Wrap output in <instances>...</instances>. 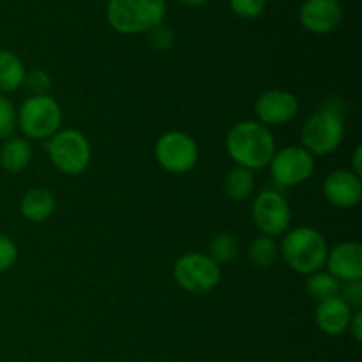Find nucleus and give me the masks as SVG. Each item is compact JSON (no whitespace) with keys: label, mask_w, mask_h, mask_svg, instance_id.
<instances>
[{"label":"nucleus","mask_w":362,"mask_h":362,"mask_svg":"<svg viewBox=\"0 0 362 362\" xmlns=\"http://www.w3.org/2000/svg\"><path fill=\"white\" fill-rule=\"evenodd\" d=\"M154 156L165 172L184 175L197 166L200 148L191 134L184 131H166L156 141Z\"/></svg>","instance_id":"6e6552de"},{"label":"nucleus","mask_w":362,"mask_h":362,"mask_svg":"<svg viewBox=\"0 0 362 362\" xmlns=\"http://www.w3.org/2000/svg\"><path fill=\"white\" fill-rule=\"evenodd\" d=\"M339 297L349 304L350 308H356L359 310L362 304V281L357 279V281H349L345 285H341V290H339Z\"/></svg>","instance_id":"cd10ccee"},{"label":"nucleus","mask_w":362,"mask_h":362,"mask_svg":"<svg viewBox=\"0 0 362 362\" xmlns=\"http://www.w3.org/2000/svg\"><path fill=\"white\" fill-rule=\"evenodd\" d=\"M325 267L339 283L362 279V246L356 240L339 243L329 250Z\"/></svg>","instance_id":"4468645a"},{"label":"nucleus","mask_w":362,"mask_h":362,"mask_svg":"<svg viewBox=\"0 0 362 362\" xmlns=\"http://www.w3.org/2000/svg\"><path fill=\"white\" fill-rule=\"evenodd\" d=\"M352 172L357 173V175H362V145H357L352 152Z\"/></svg>","instance_id":"c756f323"},{"label":"nucleus","mask_w":362,"mask_h":362,"mask_svg":"<svg viewBox=\"0 0 362 362\" xmlns=\"http://www.w3.org/2000/svg\"><path fill=\"white\" fill-rule=\"evenodd\" d=\"M343 20L339 0H304L299 7V23L313 34H329Z\"/></svg>","instance_id":"ddd939ff"},{"label":"nucleus","mask_w":362,"mask_h":362,"mask_svg":"<svg viewBox=\"0 0 362 362\" xmlns=\"http://www.w3.org/2000/svg\"><path fill=\"white\" fill-rule=\"evenodd\" d=\"M18 127L16 108L7 98L0 95V141L7 140L14 134Z\"/></svg>","instance_id":"b1692460"},{"label":"nucleus","mask_w":362,"mask_h":362,"mask_svg":"<svg viewBox=\"0 0 362 362\" xmlns=\"http://www.w3.org/2000/svg\"><path fill=\"white\" fill-rule=\"evenodd\" d=\"M327 253V240L313 226L292 228L279 243V257L297 274L310 276L322 271V267H325Z\"/></svg>","instance_id":"f03ea898"},{"label":"nucleus","mask_w":362,"mask_h":362,"mask_svg":"<svg viewBox=\"0 0 362 362\" xmlns=\"http://www.w3.org/2000/svg\"><path fill=\"white\" fill-rule=\"evenodd\" d=\"M48 158L52 165L64 175H80L88 168L92 147L88 138L74 127L59 129L48 140Z\"/></svg>","instance_id":"39448f33"},{"label":"nucleus","mask_w":362,"mask_h":362,"mask_svg":"<svg viewBox=\"0 0 362 362\" xmlns=\"http://www.w3.org/2000/svg\"><path fill=\"white\" fill-rule=\"evenodd\" d=\"M325 200L336 209H352L359 205L362 198L361 175L349 168L332 170L322 184Z\"/></svg>","instance_id":"f8f14e48"},{"label":"nucleus","mask_w":362,"mask_h":362,"mask_svg":"<svg viewBox=\"0 0 362 362\" xmlns=\"http://www.w3.org/2000/svg\"><path fill=\"white\" fill-rule=\"evenodd\" d=\"M55 197L46 187H34L23 194L20 202V212L32 223H42L55 212Z\"/></svg>","instance_id":"f3484780"},{"label":"nucleus","mask_w":362,"mask_h":362,"mask_svg":"<svg viewBox=\"0 0 362 362\" xmlns=\"http://www.w3.org/2000/svg\"><path fill=\"white\" fill-rule=\"evenodd\" d=\"M32 145L23 136H11L0 147V166L9 173H21L32 163Z\"/></svg>","instance_id":"dca6fc26"},{"label":"nucleus","mask_w":362,"mask_h":362,"mask_svg":"<svg viewBox=\"0 0 362 362\" xmlns=\"http://www.w3.org/2000/svg\"><path fill=\"white\" fill-rule=\"evenodd\" d=\"M239 255V240L232 233H218L209 246V257L218 265L228 264Z\"/></svg>","instance_id":"4be33fe9"},{"label":"nucleus","mask_w":362,"mask_h":362,"mask_svg":"<svg viewBox=\"0 0 362 362\" xmlns=\"http://www.w3.org/2000/svg\"><path fill=\"white\" fill-rule=\"evenodd\" d=\"M173 279L187 293H207L221 281V267L200 251L184 253L173 264Z\"/></svg>","instance_id":"0eeeda50"},{"label":"nucleus","mask_w":362,"mask_h":362,"mask_svg":"<svg viewBox=\"0 0 362 362\" xmlns=\"http://www.w3.org/2000/svg\"><path fill=\"white\" fill-rule=\"evenodd\" d=\"M25 87L32 92V95H46L52 90L53 80L48 71L45 69H32L25 74Z\"/></svg>","instance_id":"a878e982"},{"label":"nucleus","mask_w":362,"mask_h":362,"mask_svg":"<svg viewBox=\"0 0 362 362\" xmlns=\"http://www.w3.org/2000/svg\"><path fill=\"white\" fill-rule=\"evenodd\" d=\"M271 177L279 187H296L311 179L315 172V156L303 145H290L274 152L269 163Z\"/></svg>","instance_id":"1a4fd4ad"},{"label":"nucleus","mask_w":362,"mask_h":362,"mask_svg":"<svg viewBox=\"0 0 362 362\" xmlns=\"http://www.w3.org/2000/svg\"><path fill=\"white\" fill-rule=\"evenodd\" d=\"M225 194L232 202H244L255 191V173L243 166H233L223 180Z\"/></svg>","instance_id":"6ab92c4d"},{"label":"nucleus","mask_w":362,"mask_h":362,"mask_svg":"<svg viewBox=\"0 0 362 362\" xmlns=\"http://www.w3.org/2000/svg\"><path fill=\"white\" fill-rule=\"evenodd\" d=\"M18 260V246L9 235L0 233V274L7 272Z\"/></svg>","instance_id":"bb28decb"},{"label":"nucleus","mask_w":362,"mask_h":362,"mask_svg":"<svg viewBox=\"0 0 362 362\" xmlns=\"http://www.w3.org/2000/svg\"><path fill=\"white\" fill-rule=\"evenodd\" d=\"M16 115L18 127L27 140H49L62 126V108L49 94L27 98Z\"/></svg>","instance_id":"20e7f679"},{"label":"nucleus","mask_w":362,"mask_h":362,"mask_svg":"<svg viewBox=\"0 0 362 362\" xmlns=\"http://www.w3.org/2000/svg\"><path fill=\"white\" fill-rule=\"evenodd\" d=\"M339 290H341V283L327 271H317L306 279V292L317 303L339 297Z\"/></svg>","instance_id":"412c9836"},{"label":"nucleus","mask_w":362,"mask_h":362,"mask_svg":"<svg viewBox=\"0 0 362 362\" xmlns=\"http://www.w3.org/2000/svg\"><path fill=\"white\" fill-rule=\"evenodd\" d=\"M226 152L235 166L257 172L271 163L276 148L274 134L258 120H240L226 134Z\"/></svg>","instance_id":"f257e3e1"},{"label":"nucleus","mask_w":362,"mask_h":362,"mask_svg":"<svg viewBox=\"0 0 362 362\" xmlns=\"http://www.w3.org/2000/svg\"><path fill=\"white\" fill-rule=\"evenodd\" d=\"M251 216L262 235L269 237L285 233L292 223V209L288 200L276 189H264L255 197Z\"/></svg>","instance_id":"9d476101"},{"label":"nucleus","mask_w":362,"mask_h":362,"mask_svg":"<svg viewBox=\"0 0 362 362\" xmlns=\"http://www.w3.org/2000/svg\"><path fill=\"white\" fill-rule=\"evenodd\" d=\"M345 138V120L339 112L332 108H322L310 115L300 131L303 147L311 156H329L338 151Z\"/></svg>","instance_id":"423d86ee"},{"label":"nucleus","mask_w":362,"mask_h":362,"mask_svg":"<svg viewBox=\"0 0 362 362\" xmlns=\"http://www.w3.org/2000/svg\"><path fill=\"white\" fill-rule=\"evenodd\" d=\"M352 313V308L341 297H334V299L318 303L315 320H317L318 329L327 336H341L343 332L349 331Z\"/></svg>","instance_id":"2eb2a0df"},{"label":"nucleus","mask_w":362,"mask_h":362,"mask_svg":"<svg viewBox=\"0 0 362 362\" xmlns=\"http://www.w3.org/2000/svg\"><path fill=\"white\" fill-rule=\"evenodd\" d=\"M166 16V0H108L106 20L119 34H147L152 27L163 23Z\"/></svg>","instance_id":"7ed1b4c3"},{"label":"nucleus","mask_w":362,"mask_h":362,"mask_svg":"<svg viewBox=\"0 0 362 362\" xmlns=\"http://www.w3.org/2000/svg\"><path fill=\"white\" fill-rule=\"evenodd\" d=\"M25 74L27 69L23 60L9 49H0V95L11 94L23 87Z\"/></svg>","instance_id":"a211bd4d"},{"label":"nucleus","mask_w":362,"mask_h":362,"mask_svg":"<svg viewBox=\"0 0 362 362\" xmlns=\"http://www.w3.org/2000/svg\"><path fill=\"white\" fill-rule=\"evenodd\" d=\"M228 6L235 16L243 20H255L267 9V0H228Z\"/></svg>","instance_id":"393cba45"},{"label":"nucleus","mask_w":362,"mask_h":362,"mask_svg":"<svg viewBox=\"0 0 362 362\" xmlns=\"http://www.w3.org/2000/svg\"><path fill=\"white\" fill-rule=\"evenodd\" d=\"M147 41L156 52H168L175 45V32L163 21L147 32Z\"/></svg>","instance_id":"5701e85b"},{"label":"nucleus","mask_w":362,"mask_h":362,"mask_svg":"<svg viewBox=\"0 0 362 362\" xmlns=\"http://www.w3.org/2000/svg\"><path fill=\"white\" fill-rule=\"evenodd\" d=\"M349 331L356 341H361L362 339V311L361 310H356L352 313V318H350V324H349Z\"/></svg>","instance_id":"c85d7f7f"},{"label":"nucleus","mask_w":362,"mask_h":362,"mask_svg":"<svg viewBox=\"0 0 362 362\" xmlns=\"http://www.w3.org/2000/svg\"><path fill=\"white\" fill-rule=\"evenodd\" d=\"M278 257L279 244L276 243L274 237L258 235L247 247V260L255 269H260V271L272 267Z\"/></svg>","instance_id":"aec40b11"},{"label":"nucleus","mask_w":362,"mask_h":362,"mask_svg":"<svg viewBox=\"0 0 362 362\" xmlns=\"http://www.w3.org/2000/svg\"><path fill=\"white\" fill-rule=\"evenodd\" d=\"M255 113L264 126H285L299 113L296 94L285 88H271L262 92L255 101Z\"/></svg>","instance_id":"9b49d317"},{"label":"nucleus","mask_w":362,"mask_h":362,"mask_svg":"<svg viewBox=\"0 0 362 362\" xmlns=\"http://www.w3.org/2000/svg\"><path fill=\"white\" fill-rule=\"evenodd\" d=\"M179 4H182V6L186 7H202L205 6V4H209L211 0H177Z\"/></svg>","instance_id":"7c9ffc66"}]
</instances>
